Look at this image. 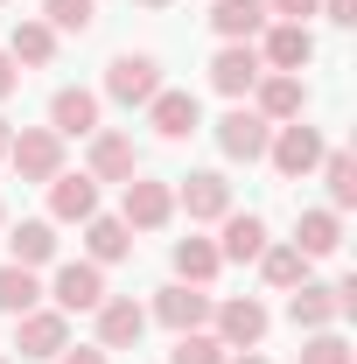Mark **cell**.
Listing matches in <instances>:
<instances>
[{"label": "cell", "mask_w": 357, "mask_h": 364, "mask_svg": "<svg viewBox=\"0 0 357 364\" xmlns=\"http://www.w3.org/2000/svg\"><path fill=\"white\" fill-rule=\"evenodd\" d=\"M154 91H161V63H154L147 49H127V56L105 63V98H112V105H147Z\"/></svg>", "instance_id": "cell-1"}, {"label": "cell", "mask_w": 357, "mask_h": 364, "mask_svg": "<svg viewBox=\"0 0 357 364\" xmlns=\"http://www.w3.org/2000/svg\"><path fill=\"white\" fill-rule=\"evenodd\" d=\"M119 189H127V196H119V225L127 231H161L176 218V189H169V182L134 176V182H119Z\"/></svg>", "instance_id": "cell-2"}, {"label": "cell", "mask_w": 357, "mask_h": 364, "mask_svg": "<svg viewBox=\"0 0 357 364\" xmlns=\"http://www.w3.org/2000/svg\"><path fill=\"white\" fill-rule=\"evenodd\" d=\"M211 322H218V343L224 350H260V336H267V301H252V294H231V301H218L211 309Z\"/></svg>", "instance_id": "cell-3"}, {"label": "cell", "mask_w": 357, "mask_h": 364, "mask_svg": "<svg viewBox=\"0 0 357 364\" xmlns=\"http://www.w3.org/2000/svg\"><path fill=\"white\" fill-rule=\"evenodd\" d=\"M7 161H14L21 182H49V176H63V140L49 134V127H21V134L7 140Z\"/></svg>", "instance_id": "cell-4"}, {"label": "cell", "mask_w": 357, "mask_h": 364, "mask_svg": "<svg viewBox=\"0 0 357 364\" xmlns=\"http://www.w3.org/2000/svg\"><path fill=\"white\" fill-rule=\"evenodd\" d=\"M267 161H273V168H280L287 182H302L315 161H322V134H315V127H302V119H287V127H273Z\"/></svg>", "instance_id": "cell-5"}, {"label": "cell", "mask_w": 357, "mask_h": 364, "mask_svg": "<svg viewBox=\"0 0 357 364\" xmlns=\"http://www.w3.org/2000/svg\"><path fill=\"white\" fill-rule=\"evenodd\" d=\"M267 140H273V127L252 112V105H231L218 119V147H224V161H267Z\"/></svg>", "instance_id": "cell-6"}, {"label": "cell", "mask_w": 357, "mask_h": 364, "mask_svg": "<svg viewBox=\"0 0 357 364\" xmlns=\"http://www.w3.org/2000/svg\"><path fill=\"white\" fill-rule=\"evenodd\" d=\"M49 294H56V316H85V309L105 301V273L91 267V259H70V267H56Z\"/></svg>", "instance_id": "cell-7"}, {"label": "cell", "mask_w": 357, "mask_h": 364, "mask_svg": "<svg viewBox=\"0 0 357 364\" xmlns=\"http://www.w3.org/2000/svg\"><path fill=\"white\" fill-rule=\"evenodd\" d=\"M49 134H56V140H91V134H98V91L63 85L56 98H49Z\"/></svg>", "instance_id": "cell-8"}, {"label": "cell", "mask_w": 357, "mask_h": 364, "mask_svg": "<svg viewBox=\"0 0 357 364\" xmlns=\"http://www.w3.org/2000/svg\"><path fill=\"white\" fill-rule=\"evenodd\" d=\"M260 77H267V63H260L252 43H224L218 56H211V91H224V98H245Z\"/></svg>", "instance_id": "cell-9"}, {"label": "cell", "mask_w": 357, "mask_h": 364, "mask_svg": "<svg viewBox=\"0 0 357 364\" xmlns=\"http://www.w3.org/2000/svg\"><path fill=\"white\" fill-rule=\"evenodd\" d=\"M252 98H260L252 112H260L267 127H287V119H302V105H309V85H302L294 70H267V77L252 85Z\"/></svg>", "instance_id": "cell-10"}, {"label": "cell", "mask_w": 357, "mask_h": 364, "mask_svg": "<svg viewBox=\"0 0 357 364\" xmlns=\"http://www.w3.org/2000/svg\"><path fill=\"white\" fill-rule=\"evenodd\" d=\"M260 36H267V49H260V63H267V70H294V77H302V70L315 63L309 21H273V28H260Z\"/></svg>", "instance_id": "cell-11"}, {"label": "cell", "mask_w": 357, "mask_h": 364, "mask_svg": "<svg viewBox=\"0 0 357 364\" xmlns=\"http://www.w3.org/2000/svg\"><path fill=\"white\" fill-rule=\"evenodd\" d=\"M91 316H98V350H134L140 329H147V309H140V301H127V294H105Z\"/></svg>", "instance_id": "cell-12"}, {"label": "cell", "mask_w": 357, "mask_h": 364, "mask_svg": "<svg viewBox=\"0 0 357 364\" xmlns=\"http://www.w3.org/2000/svg\"><path fill=\"white\" fill-rule=\"evenodd\" d=\"M176 203L189 210V225H218L224 210H231V182H224L218 168H196V176H182Z\"/></svg>", "instance_id": "cell-13"}, {"label": "cell", "mask_w": 357, "mask_h": 364, "mask_svg": "<svg viewBox=\"0 0 357 364\" xmlns=\"http://www.w3.org/2000/svg\"><path fill=\"white\" fill-rule=\"evenodd\" d=\"M14 350H21V358H56V350H70V322L56 316V309L14 316Z\"/></svg>", "instance_id": "cell-14"}, {"label": "cell", "mask_w": 357, "mask_h": 364, "mask_svg": "<svg viewBox=\"0 0 357 364\" xmlns=\"http://www.w3.org/2000/svg\"><path fill=\"white\" fill-rule=\"evenodd\" d=\"M147 127L161 140H189L203 127V105H196V91H154L147 98Z\"/></svg>", "instance_id": "cell-15"}, {"label": "cell", "mask_w": 357, "mask_h": 364, "mask_svg": "<svg viewBox=\"0 0 357 364\" xmlns=\"http://www.w3.org/2000/svg\"><path fill=\"white\" fill-rule=\"evenodd\" d=\"M140 176V147L134 134H91V182H134Z\"/></svg>", "instance_id": "cell-16"}, {"label": "cell", "mask_w": 357, "mask_h": 364, "mask_svg": "<svg viewBox=\"0 0 357 364\" xmlns=\"http://www.w3.org/2000/svg\"><path fill=\"white\" fill-rule=\"evenodd\" d=\"M49 218H56V225L98 218V182L91 176H49Z\"/></svg>", "instance_id": "cell-17"}, {"label": "cell", "mask_w": 357, "mask_h": 364, "mask_svg": "<svg viewBox=\"0 0 357 364\" xmlns=\"http://www.w3.org/2000/svg\"><path fill=\"white\" fill-rule=\"evenodd\" d=\"M211 309H218V301H211L203 287H182V280H176V287H161V294H154V316L169 322L176 336H182V329H203V322H211Z\"/></svg>", "instance_id": "cell-18"}, {"label": "cell", "mask_w": 357, "mask_h": 364, "mask_svg": "<svg viewBox=\"0 0 357 364\" xmlns=\"http://www.w3.org/2000/svg\"><path fill=\"white\" fill-rule=\"evenodd\" d=\"M218 225H224L218 259H238V267H245V259H260V252L273 245V238H267V218H252V210H224Z\"/></svg>", "instance_id": "cell-19"}, {"label": "cell", "mask_w": 357, "mask_h": 364, "mask_svg": "<svg viewBox=\"0 0 357 364\" xmlns=\"http://www.w3.org/2000/svg\"><path fill=\"white\" fill-rule=\"evenodd\" d=\"M336 316H343V309H336V287H315V280L287 287V322H294V329H329Z\"/></svg>", "instance_id": "cell-20"}, {"label": "cell", "mask_w": 357, "mask_h": 364, "mask_svg": "<svg viewBox=\"0 0 357 364\" xmlns=\"http://www.w3.org/2000/svg\"><path fill=\"white\" fill-rule=\"evenodd\" d=\"M7 252H14V267H49L56 259V225L49 218H21L7 231Z\"/></svg>", "instance_id": "cell-21"}, {"label": "cell", "mask_w": 357, "mask_h": 364, "mask_svg": "<svg viewBox=\"0 0 357 364\" xmlns=\"http://www.w3.org/2000/svg\"><path fill=\"white\" fill-rule=\"evenodd\" d=\"M287 245H294V252H309V259H329V252L343 245V218H336V210H302V225H294Z\"/></svg>", "instance_id": "cell-22"}, {"label": "cell", "mask_w": 357, "mask_h": 364, "mask_svg": "<svg viewBox=\"0 0 357 364\" xmlns=\"http://www.w3.org/2000/svg\"><path fill=\"white\" fill-rule=\"evenodd\" d=\"M211 28H218L224 43H252L267 28V0H218L211 7Z\"/></svg>", "instance_id": "cell-23"}, {"label": "cell", "mask_w": 357, "mask_h": 364, "mask_svg": "<svg viewBox=\"0 0 357 364\" xmlns=\"http://www.w3.org/2000/svg\"><path fill=\"white\" fill-rule=\"evenodd\" d=\"M85 245H91V267H112V259L134 252V231L119 218H85Z\"/></svg>", "instance_id": "cell-24"}, {"label": "cell", "mask_w": 357, "mask_h": 364, "mask_svg": "<svg viewBox=\"0 0 357 364\" xmlns=\"http://www.w3.org/2000/svg\"><path fill=\"white\" fill-rule=\"evenodd\" d=\"M315 168H322V182H329V210L343 218V210L357 203V161L343 154V147H322V161H315Z\"/></svg>", "instance_id": "cell-25"}, {"label": "cell", "mask_w": 357, "mask_h": 364, "mask_svg": "<svg viewBox=\"0 0 357 364\" xmlns=\"http://www.w3.org/2000/svg\"><path fill=\"white\" fill-rule=\"evenodd\" d=\"M218 245H211V238H182L176 245V280L182 287H211V280H218Z\"/></svg>", "instance_id": "cell-26"}, {"label": "cell", "mask_w": 357, "mask_h": 364, "mask_svg": "<svg viewBox=\"0 0 357 364\" xmlns=\"http://www.w3.org/2000/svg\"><path fill=\"white\" fill-rule=\"evenodd\" d=\"M43 301V280H36V267H0V316H28Z\"/></svg>", "instance_id": "cell-27"}, {"label": "cell", "mask_w": 357, "mask_h": 364, "mask_svg": "<svg viewBox=\"0 0 357 364\" xmlns=\"http://www.w3.org/2000/svg\"><path fill=\"white\" fill-rule=\"evenodd\" d=\"M7 56H14V63H28V70H43L49 56H56V28H49V21H14Z\"/></svg>", "instance_id": "cell-28"}, {"label": "cell", "mask_w": 357, "mask_h": 364, "mask_svg": "<svg viewBox=\"0 0 357 364\" xmlns=\"http://www.w3.org/2000/svg\"><path fill=\"white\" fill-rule=\"evenodd\" d=\"M309 252H294V245H267V252H260V273H267V287H280V294H287V287H302V280H309Z\"/></svg>", "instance_id": "cell-29"}, {"label": "cell", "mask_w": 357, "mask_h": 364, "mask_svg": "<svg viewBox=\"0 0 357 364\" xmlns=\"http://www.w3.org/2000/svg\"><path fill=\"white\" fill-rule=\"evenodd\" d=\"M43 21L56 36H91V21H98V0H43Z\"/></svg>", "instance_id": "cell-30"}, {"label": "cell", "mask_w": 357, "mask_h": 364, "mask_svg": "<svg viewBox=\"0 0 357 364\" xmlns=\"http://www.w3.org/2000/svg\"><path fill=\"white\" fill-rule=\"evenodd\" d=\"M169 364H224V343L211 336V329H182L176 350H169Z\"/></svg>", "instance_id": "cell-31"}, {"label": "cell", "mask_w": 357, "mask_h": 364, "mask_svg": "<svg viewBox=\"0 0 357 364\" xmlns=\"http://www.w3.org/2000/svg\"><path fill=\"white\" fill-rule=\"evenodd\" d=\"M302 364H357L351 343L336 336V329H309V343H302Z\"/></svg>", "instance_id": "cell-32"}, {"label": "cell", "mask_w": 357, "mask_h": 364, "mask_svg": "<svg viewBox=\"0 0 357 364\" xmlns=\"http://www.w3.org/2000/svg\"><path fill=\"white\" fill-rule=\"evenodd\" d=\"M322 0H267V14H280V21H309Z\"/></svg>", "instance_id": "cell-33"}, {"label": "cell", "mask_w": 357, "mask_h": 364, "mask_svg": "<svg viewBox=\"0 0 357 364\" xmlns=\"http://www.w3.org/2000/svg\"><path fill=\"white\" fill-rule=\"evenodd\" d=\"M315 14H329V21H336V28H351V21H357V0H322V7H315Z\"/></svg>", "instance_id": "cell-34"}, {"label": "cell", "mask_w": 357, "mask_h": 364, "mask_svg": "<svg viewBox=\"0 0 357 364\" xmlns=\"http://www.w3.org/2000/svg\"><path fill=\"white\" fill-rule=\"evenodd\" d=\"M14 85H21V63H14V56L0 49V98H14Z\"/></svg>", "instance_id": "cell-35"}, {"label": "cell", "mask_w": 357, "mask_h": 364, "mask_svg": "<svg viewBox=\"0 0 357 364\" xmlns=\"http://www.w3.org/2000/svg\"><path fill=\"white\" fill-rule=\"evenodd\" d=\"M56 364H105V350H98V343H85V350H56Z\"/></svg>", "instance_id": "cell-36"}, {"label": "cell", "mask_w": 357, "mask_h": 364, "mask_svg": "<svg viewBox=\"0 0 357 364\" xmlns=\"http://www.w3.org/2000/svg\"><path fill=\"white\" fill-rule=\"evenodd\" d=\"M7 140H14V127H7V119H0V161H7Z\"/></svg>", "instance_id": "cell-37"}, {"label": "cell", "mask_w": 357, "mask_h": 364, "mask_svg": "<svg viewBox=\"0 0 357 364\" xmlns=\"http://www.w3.org/2000/svg\"><path fill=\"white\" fill-rule=\"evenodd\" d=\"M224 364H267V358H252V350H238V358H224Z\"/></svg>", "instance_id": "cell-38"}, {"label": "cell", "mask_w": 357, "mask_h": 364, "mask_svg": "<svg viewBox=\"0 0 357 364\" xmlns=\"http://www.w3.org/2000/svg\"><path fill=\"white\" fill-rule=\"evenodd\" d=\"M140 7H169V0H140Z\"/></svg>", "instance_id": "cell-39"}, {"label": "cell", "mask_w": 357, "mask_h": 364, "mask_svg": "<svg viewBox=\"0 0 357 364\" xmlns=\"http://www.w3.org/2000/svg\"><path fill=\"white\" fill-rule=\"evenodd\" d=\"M0 364H7V358H0Z\"/></svg>", "instance_id": "cell-40"}]
</instances>
